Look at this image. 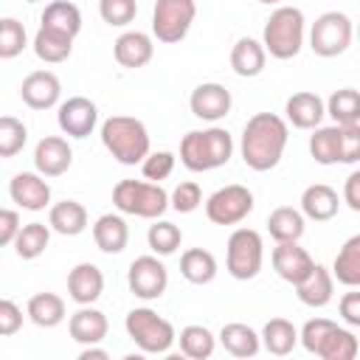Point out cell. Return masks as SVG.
<instances>
[{"label":"cell","mask_w":360,"mask_h":360,"mask_svg":"<svg viewBox=\"0 0 360 360\" xmlns=\"http://www.w3.org/2000/svg\"><path fill=\"white\" fill-rule=\"evenodd\" d=\"M25 3H39V0H25Z\"/></svg>","instance_id":"obj_54"},{"label":"cell","mask_w":360,"mask_h":360,"mask_svg":"<svg viewBox=\"0 0 360 360\" xmlns=\"http://www.w3.org/2000/svg\"><path fill=\"white\" fill-rule=\"evenodd\" d=\"M51 231L53 228L45 225V222H28V225H22L20 233H17V239H14V253L20 259H25V262L42 256L45 248H48V242H51Z\"/></svg>","instance_id":"obj_37"},{"label":"cell","mask_w":360,"mask_h":360,"mask_svg":"<svg viewBox=\"0 0 360 360\" xmlns=\"http://www.w3.org/2000/svg\"><path fill=\"white\" fill-rule=\"evenodd\" d=\"M264 262V245L259 231L253 228H236L228 236V253H225V267L236 281H250L259 276Z\"/></svg>","instance_id":"obj_7"},{"label":"cell","mask_w":360,"mask_h":360,"mask_svg":"<svg viewBox=\"0 0 360 360\" xmlns=\"http://www.w3.org/2000/svg\"><path fill=\"white\" fill-rule=\"evenodd\" d=\"M273 270L287 281V284H301L312 270H315V262L312 256L298 245V242H278L273 248Z\"/></svg>","instance_id":"obj_14"},{"label":"cell","mask_w":360,"mask_h":360,"mask_svg":"<svg viewBox=\"0 0 360 360\" xmlns=\"http://www.w3.org/2000/svg\"><path fill=\"white\" fill-rule=\"evenodd\" d=\"M62 96V82L51 70H34L20 84V98L31 110H51Z\"/></svg>","instance_id":"obj_15"},{"label":"cell","mask_w":360,"mask_h":360,"mask_svg":"<svg viewBox=\"0 0 360 360\" xmlns=\"http://www.w3.org/2000/svg\"><path fill=\"white\" fill-rule=\"evenodd\" d=\"M295 295L307 307H315V309L326 307L332 301V295H335V276H332V270H326L323 264H315V270L301 284H295Z\"/></svg>","instance_id":"obj_24"},{"label":"cell","mask_w":360,"mask_h":360,"mask_svg":"<svg viewBox=\"0 0 360 360\" xmlns=\"http://www.w3.org/2000/svg\"><path fill=\"white\" fill-rule=\"evenodd\" d=\"M219 343H222V349H225L228 354H233V357H253V354H259V349H262V335H256L248 323L233 321V323H225V326H222Z\"/></svg>","instance_id":"obj_29"},{"label":"cell","mask_w":360,"mask_h":360,"mask_svg":"<svg viewBox=\"0 0 360 360\" xmlns=\"http://www.w3.org/2000/svg\"><path fill=\"white\" fill-rule=\"evenodd\" d=\"M304 211L292 208V205H278L270 211L267 217V231L276 242H298L304 236Z\"/></svg>","instance_id":"obj_28"},{"label":"cell","mask_w":360,"mask_h":360,"mask_svg":"<svg viewBox=\"0 0 360 360\" xmlns=\"http://www.w3.org/2000/svg\"><path fill=\"white\" fill-rule=\"evenodd\" d=\"M73 51V37L56 31V28H48V25H39V31L34 34V53L37 59L48 62V65H59L70 56Z\"/></svg>","instance_id":"obj_26"},{"label":"cell","mask_w":360,"mask_h":360,"mask_svg":"<svg viewBox=\"0 0 360 360\" xmlns=\"http://www.w3.org/2000/svg\"><path fill=\"white\" fill-rule=\"evenodd\" d=\"M352 37H354L352 20L343 11H326L309 28V48L315 51V56L332 59L352 45Z\"/></svg>","instance_id":"obj_8"},{"label":"cell","mask_w":360,"mask_h":360,"mask_svg":"<svg viewBox=\"0 0 360 360\" xmlns=\"http://www.w3.org/2000/svg\"><path fill=\"white\" fill-rule=\"evenodd\" d=\"M357 349H360L357 346V338L349 329H343V326L335 323L326 332V338L321 340L315 357H321V360H354L357 357Z\"/></svg>","instance_id":"obj_35"},{"label":"cell","mask_w":360,"mask_h":360,"mask_svg":"<svg viewBox=\"0 0 360 360\" xmlns=\"http://www.w3.org/2000/svg\"><path fill=\"white\" fill-rule=\"evenodd\" d=\"M169 202H172V208H174L177 214H191V211H197L200 202H202V188H200V183L183 180V183L172 191Z\"/></svg>","instance_id":"obj_45"},{"label":"cell","mask_w":360,"mask_h":360,"mask_svg":"<svg viewBox=\"0 0 360 360\" xmlns=\"http://www.w3.org/2000/svg\"><path fill=\"white\" fill-rule=\"evenodd\" d=\"M174 160H177V158H174L172 152H166V149L149 152V155L143 158V163H141V172H143L146 180L160 183V180H166V177L174 172Z\"/></svg>","instance_id":"obj_44"},{"label":"cell","mask_w":360,"mask_h":360,"mask_svg":"<svg viewBox=\"0 0 360 360\" xmlns=\"http://www.w3.org/2000/svg\"><path fill=\"white\" fill-rule=\"evenodd\" d=\"M326 115H332L335 124H360V90L340 87L326 101Z\"/></svg>","instance_id":"obj_39"},{"label":"cell","mask_w":360,"mask_h":360,"mask_svg":"<svg viewBox=\"0 0 360 360\" xmlns=\"http://www.w3.org/2000/svg\"><path fill=\"white\" fill-rule=\"evenodd\" d=\"M335 326V321H329V318H309L307 323H304V329H301V346L309 352V354H315L318 352V346H321V340L326 338V332Z\"/></svg>","instance_id":"obj_46"},{"label":"cell","mask_w":360,"mask_h":360,"mask_svg":"<svg viewBox=\"0 0 360 360\" xmlns=\"http://www.w3.org/2000/svg\"><path fill=\"white\" fill-rule=\"evenodd\" d=\"M180 352L191 360H208L217 349V338L211 335L208 326H200V323H191V326H183L180 329Z\"/></svg>","instance_id":"obj_38"},{"label":"cell","mask_w":360,"mask_h":360,"mask_svg":"<svg viewBox=\"0 0 360 360\" xmlns=\"http://www.w3.org/2000/svg\"><path fill=\"white\" fill-rule=\"evenodd\" d=\"M233 155V138L222 127L208 129H191L180 141V160L188 172H211L231 160Z\"/></svg>","instance_id":"obj_2"},{"label":"cell","mask_w":360,"mask_h":360,"mask_svg":"<svg viewBox=\"0 0 360 360\" xmlns=\"http://www.w3.org/2000/svg\"><path fill=\"white\" fill-rule=\"evenodd\" d=\"M343 202H346L352 211L360 214V169L346 177V183H343Z\"/></svg>","instance_id":"obj_51"},{"label":"cell","mask_w":360,"mask_h":360,"mask_svg":"<svg viewBox=\"0 0 360 360\" xmlns=\"http://www.w3.org/2000/svg\"><path fill=\"white\" fill-rule=\"evenodd\" d=\"M39 22L48 25V28H56V31H62L68 37H76L82 31V11L70 0H53V3L45 6Z\"/></svg>","instance_id":"obj_33"},{"label":"cell","mask_w":360,"mask_h":360,"mask_svg":"<svg viewBox=\"0 0 360 360\" xmlns=\"http://www.w3.org/2000/svg\"><path fill=\"white\" fill-rule=\"evenodd\" d=\"M93 242L101 253H121L129 242V228L121 214H101L93 225Z\"/></svg>","instance_id":"obj_23"},{"label":"cell","mask_w":360,"mask_h":360,"mask_svg":"<svg viewBox=\"0 0 360 360\" xmlns=\"http://www.w3.org/2000/svg\"><path fill=\"white\" fill-rule=\"evenodd\" d=\"M250 211H253V194L248 186H239V183L222 186L205 200V217L214 225H236Z\"/></svg>","instance_id":"obj_10"},{"label":"cell","mask_w":360,"mask_h":360,"mask_svg":"<svg viewBox=\"0 0 360 360\" xmlns=\"http://www.w3.org/2000/svg\"><path fill=\"white\" fill-rule=\"evenodd\" d=\"M338 208H340V197L326 183H312L301 194V211H304L307 219L326 222V219H332L338 214Z\"/></svg>","instance_id":"obj_22"},{"label":"cell","mask_w":360,"mask_h":360,"mask_svg":"<svg viewBox=\"0 0 360 360\" xmlns=\"http://www.w3.org/2000/svg\"><path fill=\"white\" fill-rule=\"evenodd\" d=\"M20 326H22V309L11 298H3L0 301V335L11 338L14 332H20Z\"/></svg>","instance_id":"obj_48"},{"label":"cell","mask_w":360,"mask_h":360,"mask_svg":"<svg viewBox=\"0 0 360 360\" xmlns=\"http://www.w3.org/2000/svg\"><path fill=\"white\" fill-rule=\"evenodd\" d=\"M28 42L25 25L14 17H3L0 20V59H14L17 53H22Z\"/></svg>","instance_id":"obj_41"},{"label":"cell","mask_w":360,"mask_h":360,"mask_svg":"<svg viewBox=\"0 0 360 360\" xmlns=\"http://www.w3.org/2000/svg\"><path fill=\"white\" fill-rule=\"evenodd\" d=\"M112 56L121 68H143L152 62L155 56V45H152V37L143 34V31H127L115 39L112 45Z\"/></svg>","instance_id":"obj_20"},{"label":"cell","mask_w":360,"mask_h":360,"mask_svg":"<svg viewBox=\"0 0 360 360\" xmlns=\"http://www.w3.org/2000/svg\"><path fill=\"white\" fill-rule=\"evenodd\" d=\"M48 225L62 236H79L87 228V208L76 200H62V202L51 205Z\"/></svg>","instance_id":"obj_27"},{"label":"cell","mask_w":360,"mask_h":360,"mask_svg":"<svg viewBox=\"0 0 360 360\" xmlns=\"http://www.w3.org/2000/svg\"><path fill=\"white\" fill-rule=\"evenodd\" d=\"M107 357H110V352L107 349H98V343L84 346L82 354H79V360H107Z\"/></svg>","instance_id":"obj_52"},{"label":"cell","mask_w":360,"mask_h":360,"mask_svg":"<svg viewBox=\"0 0 360 360\" xmlns=\"http://www.w3.org/2000/svg\"><path fill=\"white\" fill-rule=\"evenodd\" d=\"M309 155L321 166L340 163V124L335 127H315L309 135Z\"/></svg>","instance_id":"obj_36"},{"label":"cell","mask_w":360,"mask_h":360,"mask_svg":"<svg viewBox=\"0 0 360 360\" xmlns=\"http://www.w3.org/2000/svg\"><path fill=\"white\" fill-rule=\"evenodd\" d=\"M301 340V332L287 321V318H270L262 329V346L276 354V357H284L295 349V343Z\"/></svg>","instance_id":"obj_31"},{"label":"cell","mask_w":360,"mask_h":360,"mask_svg":"<svg viewBox=\"0 0 360 360\" xmlns=\"http://www.w3.org/2000/svg\"><path fill=\"white\" fill-rule=\"evenodd\" d=\"M287 121L276 112H256L248 118L239 141V152L248 169L253 172H270L278 166L284 146H287Z\"/></svg>","instance_id":"obj_1"},{"label":"cell","mask_w":360,"mask_h":360,"mask_svg":"<svg viewBox=\"0 0 360 360\" xmlns=\"http://www.w3.org/2000/svg\"><path fill=\"white\" fill-rule=\"evenodd\" d=\"M360 160V124H343L340 127V163H357Z\"/></svg>","instance_id":"obj_47"},{"label":"cell","mask_w":360,"mask_h":360,"mask_svg":"<svg viewBox=\"0 0 360 360\" xmlns=\"http://www.w3.org/2000/svg\"><path fill=\"white\" fill-rule=\"evenodd\" d=\"M56 121H59V129L70 138H87L93 129H96V121H98V110L90 98L84 96H70L68 101L59 104V112H56Z\"/></svg>","instance_id":"obj_13"},{"label":"cell","mask_w":360,"mask_h":360,"mask_svg":"<svg viewBox=\"0 0 360 360\" xmlns=\"http://www.w3.org/2000/svg\"><path fill=\"white\" fill-rule=\"evenodd\" d=\"M197 17L194 0H158L152 8V34L163 45L180 42Z\"/></svg>","instance_id":"obj_9"},{"label":"cell","mask_w":360,"mask_h":360,"mask_svg":"<svg viewBox=\"0 0 360 360\" xmlns=\"http://www.w3.org/2000/svg\"><path fill=\"white\" fill-rule=\"evenodd\" d=\"M101 143L124 166L143 163L149 155V132L143 121L132 115H110L101 124Z\"/></svg>","instance_id":"obj_3"},{"label":"cell","mask_w":360,"mask_h":360,"mask_svg":"<svg viewBox=\"0 0 360 360\" xmlns=\"http://www.w3.org/2000/svg\"><path fill=\"white\" fill-rule=\"evenodd\" d=\"M70 163H73V149H70L68 141L59 138V135H45V138L37 143V149H34V166H37V172L45 174V177H59V174H65V172L70 169Z\"/></svg>","instance_id":"obj_17"},{"label":"cell","mask_w":360,"mask_h":360,"mask_svg":"<svg viewBox=\"0 0 360 360\" xmlns=\"http://www.w3.org/2000/svg\"><path fill=\"white\" fill-rule=\"evenodd\" d=\"M11 200L25 211H42L51 202V186L45 183V174L39 172H20L8 183Z\"/></svg>","instance_id":"obj_16"},{"label":"cell","mask_w":360,"mask_h":360,"mask_svg":"<svg viewBox=\"0 0 360 360\" xmlns=\"http://www.w3.org/2000/svg\"><path fill=\"white\" fill-rule=\"evenodd\" d=\"M284 112H287V121L295 129H315V127H321V121L326 115V104L318 93L301 90V93H292L287 98Z\"/></svg>","instance_id":"obj_18"},{"label":"cell","mask_w":360,"mask_h":360,"mask_svg":"<svg viewBox=\"0 0 360 360\" xmlns=\"http://www.w3.org/2000/svg\"><path fill=\"white\" fill-rule=\"evenodd\" d=\"M338 312L349 326H360V287H352L349 292L340 295Z\"/></svg>","instance_id":"obj_49"},{"label":"cell","mask_w":360,"mask_h":360,"mask_svg":"<svg viewBox=\"0 0 360 360\" xmlns=\"http://www.w3.org/2000/svg\"><path fill=\"white\" fill-rule=\"evenodd\" d=\"M127 335L132 338V343L143 352V354H166L172 349V343L177 340L174 326L160 318L155 309L149 307H135L127 312Z\"/></svg>","instance_id":"obj_6"},{"label":"cell","mask_w":360,"mask_h":360,"mask_svg":"<svg viewBox=\"0 0 360 360\" xmlns=\"http://www.w3.org/2000/svg\"><path fill=\"white\" fill-rule=\"evenodd\" d=\"M107 329H110L107 315H104L101 309H93L90 304H84L82 309H76V312L70 315V321H68L70 338H73L76 343H82V346L101 343V340L107 338Z\"/></svg>","instance_id":"obj_21"},{"label":"cell","mask_w":360,"mask_h":360,"mask_svg":"<svg viewBox=\"0 0 360 360\" xmlns=\"http://www.w3.org/2000/svg\"><path fill=\"white\" fill-rule=\"evenodd\" d=\"M259 3H264V6H278L281 0H259Z\"/></svg>","instance_id":"obj_53"},{"label":"cell","mask_w":360,"mask_h":360,"mask_svg":"<svg viewBox=\"0 0 360 360\" xmlns=\"http://www.w3.org/2000/svg\"><path fill=\"white\" fill-rule=\"evenodd\" d=\"M127 284H129V292L135 298H143V301H155L166 292L169 287V270L166 264L158 259V256H138L132 264H129V273H127Z\"/></svg>","instance_id":"obj_11"},{"label":"cell","mask_w":360,"mask_h":360,"mask_svg":"<svg viewBox=\"0 0 360 360\" xmlns=\"http://www.w3.org/2000/svg\"><path fill=\"white\" fill-rule=\"evenodd\" d=\"M231 90L219 82H202L191 90V98H188V107H191V115L200 118V121H219L231 112Z\"/></svg>","instance_id":"obj_12"},{"label":"cell","mask_w":360,"mask_h":360,"mask_svg":"<svg viewBox=\"0 0 360 360\" xmlns=\"http://www.w3.org/2000/svg\"><path fill=\"white\" fill-rule=\"evenodd\" d=\"M28 141V129L20 118L3 115L0 118V158H14Z\"/></svg>","instance_id":"obj_42"},{"label":"cell","mask_w":360,"mask_h":360,"mask_svg":"<svg viewBox=\"0 0 360 360\" xmlns=\"http://www.w3.org/2000/svg\"><path fill=\"white\" fill-rule=\"evenodd\" d=\"M101 292H104V273H101L93 262H82V264H76V267L68 273V295H70L79 307L98 301Z\"/></svg>","instance_id":"obj_19"},{"label":"cell","mask_w":360,"mask_h":360,"mask_svg":"<svg viewBox=\"0 0 360 360\" xmlns=\"http://www.w3.org/2000/svg\"><path fill=\"white\" fill-rule=\"evenodd\" d=\"M112 202L121 214H132L143 219H158L172 205L160 183H146V180H118L112 188Z\"/></svg>","instance_id":"obj_5"},{"label":"cell","mask_w":360,"mask_h":360,"mask_svg":"<svg viewBox=\"0 0 360 360\" xmlns=\"http://www.w3.org/2000/svg\"><path fill=\"white\" fill-rule=\"evenodd\" d=\"M20 214L14 208H3L0 211V245H14L17 233H20Z\"/></svg>","instance_id":"obj_50"},{"label":"cell","mask_w":360,"mask_h":360,"mask_svg":"<svg viewBox=\"0 0 360 360\" xmlns=\"http://www.w3.org/2000/svg\"><path fill=\"white\" fill-rule=\"evenodd\" d=\"M264 62H267V51L262 42L250 39V37H242L236 39V45L231 48V68L236 76L242 79H253L264 70Z\"/></svg>","instance_id":"obj_25"},{"label":"cell","mask_w":360,"mask_h":360,"mask_svg":"<svg viewBox=\"0 0 360 360\" xmlns=\"http://www.w3.org/2000/svg\"><path fill=\"white\" fill-rule=\"evenodd\" d=\"M332 276L346 287H360V233L349 236L335 256Z\"/></svg>","instance_id":"obj_34"},{"label":"cell","mask_w":360,"mask_h":360,"mask_svg":"<svg viewBox=\"0 0 360 360\" xmlns=\"http://www.w3.org/2000/svg\"><path fill=\"white\" fill-rule=\"evenodd\" d=\"M98 14L107 25H129L138 14V3L135 0H98Z\"/></svg>","instance_id":"obj_43"},{"label":"cell","mask_w":360,"mask_h":360,"mask_svg":"<svg viewBox=\"0 0 360 360\" xmlns=\"http://www.w3.org/2000/svg\"><path fill=\"white\" fill-rule=\"evenodd\" d=\"M25 312H28L31 323H37L39 329H53L65 321V301L56 292H37L28 298Z\"/></svg>","instance_id":"obj_30"},{"label":"cell","mask_w":360,"mask_h":360,"mask_svg":"<svg viewBox=\"0 0 360 360\" xmlns=\"http://www.w3.org/2000/svg\"><path fill=\"white\" fill-rule=\"evenodd\" d=\"M180 273L191 284H211L217 276V259L205 248H188L180 256Z\"/></svg>","instance_id":"obj_32"},{"label":"cell","mask_w":360,"mask_h":360,"mask_svg":"<svg viewBox=\"0 0 360 360\" xmlns=\"http://www.w3.org/2000/svg\"><path fill=\"white\" fill-rule=\"evenodd\" d=\"M146 242H149L152 253H158V256H172V253L180 248V242H183V231H180L174 222H169V219H158L155 225H149Z\"/></svg>","instance_id":"obj_40"},{"label":"cell","mask_w":360,"mask_h":360,"mask_svg":"<svg viewBox=\"0 0 360 360\" xmlns=\"http://www.w3.org/2000/svg\"><path fill=\"white\" fill-rule=\"evenodd\" d=\"M357 39H360V25H357Z\"/></svg>","instance_id":"obj_55"},{"label":"cell","mask_w":360,"mask_h":360,"mask_svg":"<svg viewBox=\"0 0 360 360\" xmlns=\"http://www.w3.org/2000/svg\"><path fill=\"white\" fill-rule=\"evenodd\" d=\"M304 11L295 6H278L262 31V45L273 59H292L304 45Z\"/></svg>","instance_id":"obj_4"}]
</instances>
